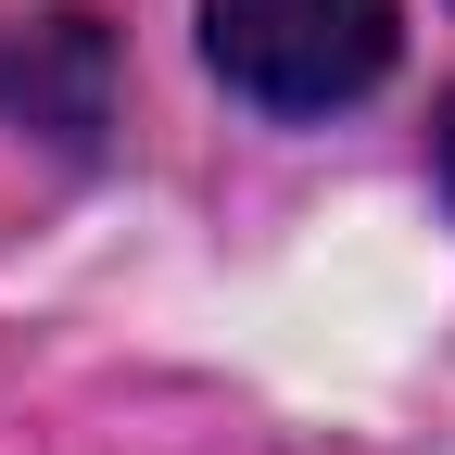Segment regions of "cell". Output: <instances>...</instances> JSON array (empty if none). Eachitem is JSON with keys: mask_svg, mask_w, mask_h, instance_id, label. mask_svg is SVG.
Returning a JSON list of instances; mask_svg holds the SVG:
<instances>
[{"mask_svg": "<svg viewBox=\"0 0 455 455\" xmlns=\"http://www.w3.org/2000/svg\"><path fill=\"white\" fill-rule=\"evenodd\" d=\"M0 114H13L26 140H51V152L89 164L101 127H114V26L76 13V0L26 13L13 38H0Z\"/></svg>", "mask_w": 455, "mask_h": 455, "instance_id": "obj_2", "label": "cell"}, {"mask_svg": "<svg viewBox=\"0 0 455 455\" xmlns=\"http://www.w3.org/2000/svg\"><path fill=\"white\" fill-rule=\"evenodd\" d=\"M203 51L266 114H341L392 76L405 13L392 0H203Z\"/></svg>", "mask_w": 455, "mask_h": 455, "instance_id": "obj_1", "label": "cell"}, {"mask_svg": "<svg viewBox=\"0 0 455 455\" xmlns=\"http://www.w3.org/2000/svg\"><path fill=\"white\" fill-rule=\"evenodd\" d=\"M443 178H455V114H443Z\"/></svg>", "mask_w": 455, "mask_h": 455, "instance_id": "obj_3", "label": "cell"}]
</instances>
